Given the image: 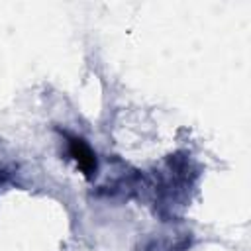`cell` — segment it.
Instances as JSON below:
<instances>
[{
	"mask_svg": "<svg viewBox=\"0 0 251 251\" xmlns=\"http://www.w3.org/2000/svg\"><path fill=\"white\" fill-rule=\"evenodd\" d=\"M65 137H67L69 155L78 165L80 173L86 178H92L96 175V171H98V159H96L94 151L90 149V145L82 137H76V135H71V133H65Z\"/></svg>",
	"mask_w": 251,
	"mask_h": 251,
	"instance_id": "obj_1",
	"label": "cell"
}]
</instances>
